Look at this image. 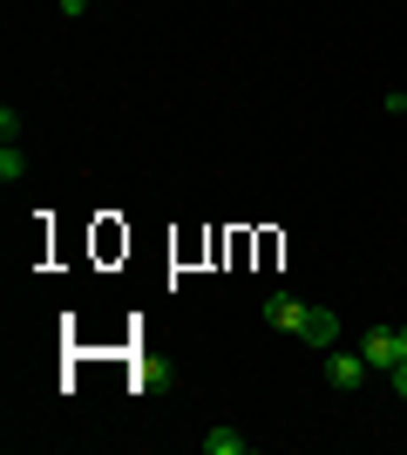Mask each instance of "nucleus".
<instances>
[{"mask_svg": "<svg viewBox=\"0 0 407 455\" xmlns=\"http://www.w3.org/2000/svg\"><path fill=\"white\" fill-rule=\"evenodd\" d=\"M367 374H373V367H367V354H360V347H326V380L340 387V395H353Z\"/></svg>", "mask_w": 407, "mask_h": 455, "instance_id": "nucleus-1", "label": "nucleus"}, {"mask_svg": "<svg viewBox=\"0 0 407 455\" xmlns=\"http://www.w3.org/2000/svg\"><path fill=\"white\" fill-rule=\"evenodd\" d=\"M360 354H367L373 374H394L407 347H401V333H394V326H373V333H360Z\"/></svg>", "mask_w": 407, "mask_h": 455, "instance_id": "nucleus-2", "label": "nucleus"}, {"mask_svg": "<svg viewBox=\"0 0 407 455\" xmlns=\"http://www.w3.org/2000/svg\"><path fill=\"white\" fill-rule=\"evenodd\" d=\"M306 299H292V292H271L265 299V326H278V333H306Z\"/></svg>", "mask_w": 407, "mask_h": 455, "instance_id": "nucleus-3", "label": "nucleus"}, {"mask_svg": "<svg viewBox=\"0 0 407 455\" xmlns=\"http://www.w3.org/2000/svg\"><path fill=\"white\" fill-rule=\"evenodd\" d=\"M306 347H340V313H326V306H312L306 313V333H299Z\"/></svg>", "mask_w": 407, "mask_h": 455, "instance_id": "nucleus-4", "label": "nucleus"}, {"mask_svg": "<svg viewBox=\"0 0 407 455\" xmlns=\"http://www.w3.org/2000/svg\"><path fill=\"white\" fill-rule=\"evenodd\" d=\"M204 455H252V435H238V428H211V435H204Z\"/></svg>", "mask_w": 407, "mask_h": 455, "instance_id": "nucleus-5", "label": "nucleus"}, {"mask_svg": "<svg viewBox=\"0 0 407 455\" xmlns=\"http://www.w3.org/2000/svg\"><path fill=\"white\" fill-rule=\"evenodd\" d=\"M27 177V156H20V143H0V184H20Z\"/></svg>", "mask_w": 407, "mask_h": 455, "instance_id": "nucleus-6", "label": "nucleus"}, {"mask_svg": "<svg viewBox=\"0 0 407 455\" xmlns=\"http://www.w3.org/2000/svg\"><path fill=\"white\" fill-rule=\"evenodd\" d=\"M0 143H20V109H0Z\"/></svg>", "mask_w": 407, "mask_h": 455, "instance_id": "nucleus-7", "label": "nucleus"}, {"mask_svg": "<svg viewBox=\"0 0 407 455\" xmlns=\"http://www.w3.org/2000/svg\"><path fill=\"white\" fill-rule=\"evenodd\" d=\"M387 109H394V116H407V89H387Z\"/></svg>", "mask_w": 407, "mask_h": 455, "instance_id": "nucleus-8", "label": "nucleus"}, {"mask_svg": "<svg viewBox=\"0 0 407 455\" xmlns=\"http://www.w3.org/2000/svg\"><path fill=\"white\" fill-rule=\"evenodd\" d=\"M394 395H401V401H407V361H401V367H394Z\"/></svg>", "mask_w": 407, "mask_h": 455, "instance_id": "nucleus-9", "label": "nucleus"}, {"mask_svg": "<svg viewBox=\"0 0 407 455\" xmlns=\"http://www.w3.org/2000/svg\"><path fill=\"white\" fill-rule=\"evenodd\" d=\"M401 347H407V326H401ZM401 361H407V354H401Z\"/></svg>", "mask_w": 407, "mask_h": 455, "instance_id": "nucleus-10", "label": "nucleus"}]
</instances>
